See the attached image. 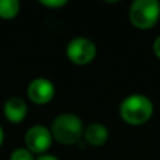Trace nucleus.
Returning <instances> with one entry per match:
<instances>
[{"label":"nucleus","instance_id":"nucleus-1","mask_svg":"<svg viewBox=\"0 0 160 160\" xmlns=\"http://www.w3.org/2000/svg\"><path fill=\"white\" fill-rule=\"evenodd\" d=\"M155 112L153 101L148 96L133 93L127 96L119 104V117L131 127H141L150 121Z\"/></svg>","mask_w":160,"mask_h":160},{"label":"nucleus","instance_id":"nucleus-2","mask_svg":"<svg viewBox=\"0 0 160 160\" xmlns=\"http://www.w3.org/2000/svg\"><path fill=\"white\" fill-rule=\"evenodd\" d=\"M49 129L53 141H56L63 146H72V145H78L83 141L84 124L78 114L62 112L53 118Z\"/></svg>","mask_w":160,"mask_h":160},{"label":"nucleus","instance_id":"nucleus-3","mask_svg":"<svg viewBox=\"0 0 160 160\" xmlns=\"http://www.w3.org/2000/svg\"><path fill=\"white\" fill-rule=\"evenodd\" d=\"M129 21L138 30H150L160 20L159 0H135L129 6Z\"/></svg>","mask_w":160,"mask_h":160},{"label":"nucleus","instance_id":"nucleus-4","mask_svg":"<svg viewBox=\"0 0 160 160\" xmlns=\"http://www.w3.org/2000/svg\"><path fill=\"white\" fill-rule=\"evenodd\" d=\"M66 58L72 63L84 66L97 56V45L87 37H75L66 44Z\"/></svg>","mask_w":160,"mask_h":160},{"label":"nucleus","instance_id":"nucleus-5","mask_svg":"<svg viewBox=\"0 0 160 160\" xmlns=\"http://www.w3.org/2000/svg\"><path fill=\"white\" fill-rule=\"evenodd\" d=\"M53 143V138L51 129L45 125L37 124L27 129L24 135V145L34 155H45L51 149Z\"/></svg>","mask_w":160,"mask_h":160},{"label":"nucleus","instance_id":"nucleus-6","mask_svg":"<svg viewBox=\"0 0 160 160\" xmlns=\"http://www.w3.org/2000/svg\"><path fill=\"white\" fill-rule=\"evenodd\" d=\"M55 84L48 78H35L28 83L27 96L31 102L37 105H45L55 97Z\"/></svg>","mask_w":160,"mask_h":160},{"label":"nucleus","instance_id":"nucleus-7","mask_svg":"<svg viewBox=\"0 0 160 160\" xmlns=\"http://www.w3.org/2000/svg\"><path fill=\"white\" fill-rule=\"evenodd\" d=\"M110 138V131L102 122H91L84 127L83 141L91 148H101L107 143Z\"/></svg>","mask_w":160,"mask_h":160},{"label":"nucleus","instance_id":"nucleus-8","mask_svg":"<svg viewBox=\"0 0 160 160\" xmlns=\"http://www.w3.org/2000/svg\"><path fill=\"white\" fill-rule=\"evenodd\" d=\"M3 112L8 122L20 124L25 119L28 112V105L21 97H10L3 105Z\"/></svg>","mask_w":160,"mask_h":160},{"label":"nucleus","instance_id":"nucleus-9","mask_svg":"<svg viewBox=\"0 0 160 160\" xmlns=\"http://www.w3.org/2000/svg\"><path fill=\"white\" fill-rule=\"evenodd\" d=\"M21 4L18 0H0V18L11 20L18 16Z\"/></svg>","mask_w":160,"mask_h":160},{"label":"nucleus","instance_id":"nucleus-10","mask_svg":"<svg viewBox=\"0 0 160 160\" xmlns=\"http://www.w3.org/2000/svg\"><path fill=\"white\" fill-rule=\"evenodd\" d=\"M35 158L37 156L34 155V153H31L27 148L22 146V148H17V149H14L13 152L10 153L8 160H35Z\"/></svg>","mask_w":160,"mask_h":160},{"label":"nucleus","instance_id":"nucleus-11","mask_svg":"<svg viewBox=\"0 0 160 160\" xmlns=\"http://www.w3.org/2000/svg\"><path fill=\"white\" fill-rule=\"evenodd\" d=\"M39 3L48 8H61L68 4V0H41Z\"/></svg>","mask_w":160,"mask_h":160},{"label":"nucleus","instance_id":"nucleus-12","mask_svg":"<svg viewBox=\"0 0 160 160\" xmlns=\"http://www.w3.org/2000/svg\"><path fill=\"white\" fill-rule=\"evenodd\" d=\"M153 52H155L156 58L160 59V35H158L153 41Z\"/></svg>","mask_w":160,"mask_h":160},{"label":"nucleus","instance_id":"nucleus-13","mask_svg":"<svg viewBox=\"0 0 160 160\" xmlns=\"http://www.w3.org/2000/svg\"><path fill=\"white\" fill-rule=\"evenodd\" d=\"M35 160H59L56 156L51 155V153H45V155H41V156H37Z\"/></svg>","mask_w":160,"mask_h":160},{"label":"nucleus","instance_id":"nucleus-14","mask_svg":"<svg viewBox=\"0 0 160 160\" xmlns=\"http://www.w3.org/2000/svg\"><path fill=\"white\" fill-rule=\"evenodd\" d=\"M3 143H4V129H3V127L0 125V148H2Z\"/></svg>","mask_w":160,"mask_h":160}]
</instances>
